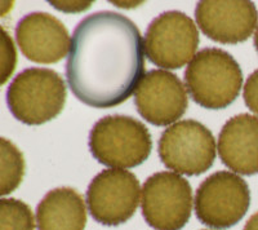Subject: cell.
Returning a JSON list of instances; mask_svg holds the SVG:
<instances>
[{
  "label": "cell",
  "instance_id": "1",
  "mask_svg": "<svg viewBox=\"0 0 258 230\" xmlns=\"http://www.w3.org/2000/svg\"><path fill=\"white\" fill-rule=\"evenodd\" d=\"M145 40L131 18L111 11L87 16L73 33L66 61L69 87L88 106H117L145 77Z\"/></svg>",
  "mask_w": 258,
  "mask_h": 230
},
{
  "label": "cell",
  "instance_id": "2",
  "mask_svg": "<svg viewBox=\"0 0 258 230\" xmlns=\"http://www.w3.org/2000/svg\"><path fill=\"white\" fill-rule=\"evenodd\" d=\"M185 83L198 105L220 110L239 97L243 86V71L229 52L220 48H204L188 64Z\"/></svg>",
  "mask_w": 258,
  "mask_h": 230
},
{
  "label": "cell",
  "instance_id": "3",
  "mask_svg": "<svg viewBox=\"0 0 258 230\" xmlns=\"http://www.w3.org/2000/svg\"><path fill=\"white\" fill-rule=\"evenodd\" d=\"M66 97L68 91L61 75L45 68L21 71L7 89L9 110L27 126H40L58 117Z\"/></svg>",
  "mask_w": 258,
  "mask_h": 230
},
{
  "label": "cell",
  "instance_id": "4",
  "mask_svg": "<svg viewBox=\"0 0 258 230\" xmlns=\"http://www.w3.org/2000/svg\"><path fill=\"white\" fill-rule=\"evenodd\" d=\"M153 141L142 122L126 115H107L89 133V150L97 162L125 169L142 164L151 154Z\"/></svg>",
  "mask_w": 258,
  "mask_h": 230
},
{
  "label": "cell",
  "instance_id": "5",
  "mask_svg": "<svg viewBox=\"0 0 258 230\" xmlns=\"http://www.w3.org/2000/svg\"><path fill=\"white\" fill-rule=\"evenodd\" d=\"M161 163L176 174L198 176L213 165L216 140L200 122L179 121L161 133L158 144Z\"/></svg>",
  "mask_w": 258,
  "mask_h": 230
},
{
  "label": "cell",
  "instance_id": "6",
  "mask_svg": "<svg viewBox=\"0 0 258 230\" xmlns=\"http://www.w3.org/2000/svg\"><path fill=\"white\" fill-rule=\"evenodd\" d=\"M141 210L145 221L155 230H181L192 211V189L176 172L151 175L142 186Z\"/></svg>",
  "mask_w": 258,
  "mask_h": 230
},
{
  "label": "cell",
  "instance_id": "7",
  "mask_svg": "<svg viewBox=\"0 0 258 230\" xmlns=\"http://www.w3.org/2000/svg\"><path fill=\"white\" fill-rule=\"evenodd\" d=\"M250 206V190L239 175L220 171L203 181L195 195V213L202 224L227 229L238 224Z\"/></svg>",
  "mask_w": 258,
  "mask_h": 230
},
{
  "label": "cell",
  "instance_id": "8",
  "mask_svg": "<svg viewBox=\"0 0 258 230\" xmlns=\"http://www.w3.org/2000/svg\"><path fill=\"white\" fill-rule=\"evenodd\" d=\"M199 45V31L192 18L179 11L161 13L150 22L145 34V52L163 69H181L192 61Z\"/></svg>",
  "mask_w": 258,
  "mask_h": 230
},
{
  "label": "cell",
  "instance_id": "9",
  "mask_svg": "<svg viewBox=\"0 0 258 230\" xmlns=\"http://www.w3.org/2000/svg\"><path fill=\"white\" fill-rule=\"evenodd\" d=\"M141 186L137 176L125 169H103L87 189V206L94 221L106 226L124 224L140 204Z\"/></svg>",
  "mask_w": 258,
  "mask_h": 230
},
{
  "label": "cell",
  "instance_id": "10",
  "mask_svg": "<svg viewBox=\"0 0 258 230\" xmlns=\"http://www.w3.org/2000/svg\"><path fill=\"white\" fill-rule=\"evenodd\" d=\"M137 111L149 123L165 127L174 124L188 106L187 92L177 75L167 70H151L135 92Z\"/></svg>",
  "mask_w": 258,
  "mask_h": 230
},
{
  "label": "cell",
  "instance_id": "11",
  "mask_svg": "<svg viewBox=\"0 0 258 230\" xmlns=\"http://www.w3.org/2000/svg\"><path fill=\"white\" fill-rule=\"evenodd\" d=\"M197 24L209 39L221 44L248 40L258 24L254 3L246 0H203L195 9Z\"/></svg>",
  "mask_w": 258,
  "mask_h": 230
},
{
  "label": "cell",
  "instance_id": "12",
  "mask_svg": "<svg viewBox=\"0 0 258 230\" xmlns=\"http://www.w3.org/2000/svg\"><path fill=\"white\" fill-rule=\"evenodd\" d=\"M16 40L27 60L36 64H56L66 57L71 40L61 21L47 12H32L18 21Z\"/></svg>",
  "mask_w": 258,
  "mask_h": 230
},
{
  "label": "cell",
  "instance_id": "13",
  "mask_svg": "<svg viewBox=\"0 0 258 230\" xmlns=\"http://www.w3.org/2000/svg\"><path fill=\"white\" fill-rule=\"evenodd\" d=\"M218 155L227 168L244 176L258 174V117L235 115L218 136Z\"/></svg>",
  "mask_w": 258,
  "mask_h": 230
},
{
  "label": "cell",
  "instance_id": "14",
  "mask_svg": "<svg viewBox=\"0 0 258 230\" xmlns=\"http://www.w3.org/2000/svg\"><path fill=\"white\" fill-rule=\"evenodd\" d=\"M85 225V202L73 188H56L50 190L38 204V230H84Z\"/></svg>",
  "mask_w": 258,
  "mask_h": 230
},
{
  "label": "cell",
  "instance_id": "15",
  "mask_svg": "<svg viewBox=\"0 0 258 230\" xmlns=\"http://www.w3.org/2000/svg\"><path fill=\"white\" fill-rule=\"evenodd\" d=\"M0 194L8 195L20 186L25 175L24 154L6 137L0 139Z\"/></svg>",
  "mask_w": 258,
  "mask_h": 230
},
{
  "label": "cell",
  "instance_id": "16",
  "mask_svg": "<svg viewBox=\"0 0 258 230\" xmlns=\"http://www.w3.org/2000/svg\"><path fill=\"white\" fill-rule=\"evenodd\" d=\"M35 218L29 204L15 198L0 201V230H35Z\"/></svg>",
  "mask_w": 258,
  "mask_h": 230
},
{
  "label": "cell",
  "instance_id": "17",
  "mask_svg": "<svg viewBox=\"0 0 258 230\" xmlns=\"http://www.w3.org/2000/svg\"><path fill=\"white\" fill-rule=\"evenodd\" d=\"M0 83L6 84L11 78L17 64L15 43L4 27H2V43H0Z\"/></svg>",
  "mask_w": 258,
  "mask_h": 230
},
{
  "label": "cell",
  "instance_id": "18",
  "mask_svg": "<svg viewBox=\"0 0 258 230\" xmlns=\"http://www.w3.org/2000/svg\"><path fill=\"white\" fill-rule=\"evenodd\" d=\"M243 97L248 109L258 117V69L246 79Z\"/></svg>",
  "mask_w": 258,
  "mask_h": 230
},
{
  "label": "cell",
  "instance_id": "19",
  "mask_svg": "<svg viewBox=\"0 0 258 230\" xmlns=\"http://www.w3.org/2000/svg\"><path fill=\"white\" fill-rule=\"evenodd\" d=\"M53 7L64 13H80L92 6V2H50Z\"/></svg>",
  "mask_w": 258,
  "mask_h": 230
},
{
  "label": "cell",
  "instance_id": "20",
  "mask_svg": "<svg viewBox=\"0 0 258 230\" xmlns=\"http://www.w3.org/2000/svg\"><path fill=\"white\" fill-rule=\"evenodd\" d=\"M243 230H258V212L253 213L249 220L245 222Z\"/></svg>",
  "mask_w": 258,
  "mask_h": 230
},
{
  "label": "cell",
  "instance_id": "21",
  "mask_svg": "<svg viewBox=\"0 0 258 230\" xmlns=\"http://www.w3.org/2000/svg\"><path fill=\"white\" fill-rule=\"evenodd\" d=\"M254 47H255V50L258 52V27L257 30H255V34H254Z\"/></svg>",
  "mask_w": 258,
  "mask_h": 230
}]
</instances>
